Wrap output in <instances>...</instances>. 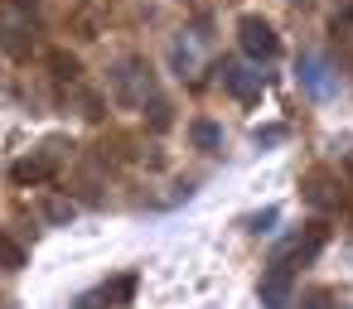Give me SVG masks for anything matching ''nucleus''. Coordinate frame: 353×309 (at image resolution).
Segmentation results:
<instances>
[{
  "label": "nucleus",
  "mask_w": 353,
  "mask_h": 309,
  "mask_svg": "<svg viewBox=\"0 0 353 309\" xmlns=\"http://www.w3.org/2000/svg\"><path fill=\"white\" fill-rule=\"evenodd\" d=\"M107 92H112L117 107L141 111V107H150V102L160 97V92H155V68H150L141 54H126V58H117V63L107 68Z\"/></svg>",
  "instance_id": "1"
},
{
  "label": "nucleus",
  "mask_w": 353,
  "mask_h": 309,
  "mask_svg": "<svg viewBox=\"0 0 353 309\" xmlns=\"http://www.w3.org/2000/svg\"><path fill=\"white\" fill-rule=\"evenodd\" d=\"M34 34H39L34 0H0V49L10 58H30Z\"/></svg>",
  "instance_id": "2"
},
{
  "label": "nucleus",
  "mask_w": 353,
  "mask_h": 309,
  "mask_svg": "<svg viewBox=\"0 0 353 309\" xmlns=\"http://www.w3.org/2000/svg\"><path fill=\"white\" fill-rule=\"evenodd\" d=\"M237 44H242V54H247L252 63H271V58L281 54V39H276V30H271L261 15H242V20H237Z\"/></svg>",
  "instance_id": "3"
},
{
  "label": "nucleus",
  "mask_w": 353,
  "mask_h": 309,
  "mask_svg": "<svg viewBox=\"0 0 353 309\" xmlns=\"http://www.w3.org/2000/svg\"><path fill=\"white\" fill-rule=\"evenodd\" d=\"M223 87L237 97V102H256L261 97V87H266V78H261V68L256 63H247V58H223Z\"/></svg>",
  "instance_id": "4"
},
{
  "label": "nucleus",
  "mask_w": 353,
  "mask_h": 309,
  "mask_svg": "<svg viewBox=\"0 0 353 309\" xmlns=\"http://www.w3.org/2000/svg\"><path fill=\"white\" fill-rule=\"evenodd\" d=\"M300 83H305V92L319 97V102L339 92V78L329 73V63H324L319 54H305V58H300Z\"/></svg>",
  "instance_id": "5"
},
{
  "label": "nucleus",
  "mask_w": 353,
  "mask_h": 309,
  "mask_svg": "<svg viewBox=\"0 0 353 309\" xmlns=\"http://www.w3.org/2000/svg\"><path fill=\"white\" fill-rule=\"evenodd\" d=\"M54 169H59V155H54V145H49V150H39V155L15 160V164H10V179H15V184H44V179H54Z\"/></svg>",
  "instance_id": "6"
},
{
  "label": "nucleus",
  "mask_w": 353,
  "mask_h": 309,
  "mask_svg": "<svg viewBox=\"0 0 353 309\" xmlns=\"http://www.w3.org/2000/svg\"><path fill=\"white\" fill-rule=\"evenodd\" d=\"M256 299H261L266 309H285V304H290V266H276V261H271V270H266L261 285H256Z\"/></svg>",
  "instance_id": "7"
},
{
  "label": "nucleus",
  "mask_w": 353,
  "mask_h": 309,
  "mask_svg": "<svg viewBox=\"0 0 353 309\" xmlns=\"http://www.w3.org/2000/svg\"><path fill=\"white\" fill-rule=\"evenodd\" d=\"M319 246H324V227L314 222V227L305 232V242L295 237V242H290V246L276 256V266H305V261H314V256H319Z\"/></svg>",
  "instance_id": "8"
},
{
  "label": "nucleus",
  "mask_w": 353,
  "mask_h": 309,
  "mask_svg": "<svg viewBox=\"0 0 353 309\" xmlns=\"http://www.w3.org/2000/svg\"><path fill=\"white\" fill-rule=\"evenodd\" d=\"M131 290H136V280H131V275H121V280L102 285L97 295H83V299H78V309H97V304H121V299H131Z\"/></svg>",
  "instance_id": "9"
},
{
  "label": "nucleus",
  "mask_w": 353,
  "mask_h": 309,
  "mask_svg": "<svg viewBox=\"0 0 353 309\" xmlns=\"http://www.w3.org/2000/svg\"><path fill=\"white\" fill-rule=\"evenodd\" d=\"M189 140H194L199 150H218V145H223V131H218L213 121H194V126H189Z\"/></svg>",
  "instance_id": "10"
},
{
  "label": "nucleus",
  "mask_w": 353,
  "mask_h": 309,
  "mask_svg": "<svg viewBox=\"0 0 353 309\" xmlns=\"http://www.w3.org/2000/svg\"><path fill=\"white\" fill-rule=\"evenodd\" d=\"M44 217H49V222H73V217H78V203L49 193V198H44Z\"/></svg>",
  "instance_id": "11"
},
{
  "label": "nucleus",
  "mask_w": 353,
  "mask_h": 309,
  "mask_svg": "<svg viewBox=\"0 0 353 309\" xmlns=\"http://www.w3.org/2000/svg\"><path fill=\"white\" fill-rule=\"evenodd\" d=\"M49 68H54V78L78 83V58H68V54H49Z\"/></svg>",
  "instance_id": "12"
},
{
  "label": "nucleus",
  "mask_w": 353,
  "mask_h": 309,
  "mask_svg": "<svg viewBox=\"0 0 353 309\" xmlns=\"http://www.w3.org/2000/svg\"><path fill=\"white\" fill-rule=\"evenodd\" d=\"M20 266H25V251L10 237H0V270H20Z\"/></svg>",
  "instance_id": "13"
},
{
  "label": "nucleus",
  "mask_w": 353,
  "mask_h": 309,
  "mask_svg": "<svg viewBox=\"0 0 353 309\" xmlns=\"http://www.w3.org/2000/svg\"><path fill=\"white\" fill-rule=\"evenodd\" d=\"M305 309H343V299L334 290H310L305 295Z\"/></svg>",
  "instance_id": "14"
},
{
  "label": "nucleus",
  "mask_w": 353,
  "mask_h": 309,
  "mask_svg": "<svg viewBox=\"0 0 353 309\" xmlns=\"http://www.w3.org/2000/svg\"><path fill=\"white\" fill-rule=\"evenodd\" d=\"M310 203H329V174H310Z\"/></svg>",
  "instance_id": "15"
},
{
  "label": "nucleus",
  "mask_w": 353,
  "mask_h": 309,
  "mask_svg": "<svg viewBox=\"0 0 353 309\" xmlns=\"http://www.w3.org/2000/svg\"><path fill=\"white\" fill-rule=\"evenodd\" d=\"M150 126H155V131H165V126H170V102H165V97H155V102H150Z\"/></svg>",
  "instance_id": "16"
}]
</instances>
